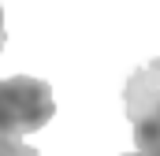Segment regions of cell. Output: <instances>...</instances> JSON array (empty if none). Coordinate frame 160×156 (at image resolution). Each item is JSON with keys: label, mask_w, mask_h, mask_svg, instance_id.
<instances>
[{"label": "cell", "mask_w": 160, "mask_h": 156, "mask_svg": "<svg viewBox=\"0 0 160 156\" xmlns=\"http://www.w3.org/2000/svg\"><path fill=\"white\" fill-rule=\"evenodd\" d=\"M52 115H56V100H52L48 82L30 75L0 78V134H8V138L34 134Z\"/></svg>", "instance_id": "1"}, {"label": "cell", "mask_w": 160, "mask_h": 156, "mask_svg": "<svg viewBox=\"0 0 160 156\" xmlns=\"http://www.w3.org/2000/svg\"><path fill=\"white\" fill-rule=\"evenodd\" d=\"M123 108L142 156H160V56L138 67L123 85Z\"/></svg>", "instance_id": "2"}, {"label": "cell", "mask_w": 160, "mask_h": 156, "mask_svg": "<svg viewBox=\"0 0 160 156\" xmlns=\"http://www.w3.org/2000/svg\"><path fill=\"white\" fill-rule=\"evenodd\" d=\"M0 156H41L34 145H22L19 138H8V134H0Z\"/></svg>", "instance_id": "3"}, {"label": "cell", "mask_w": 160, "mask_h": 156, "mask_svg": "<svg viewBox=\"0 0 160 156\" xmlns=\"http://www.w3.org/2000/svg\"><path fill=\"white\" fill-rule=\"evenodd\" d=\"M4 41H8V30H4V7H0V48H4Z\"/></svg>", "instance_id": "4"}, {"label": "cell", "mask_w": 160, "mask_h": 156, "mask_svg": "<svg viewBox=\"0 0 160 156\" xmlns=\"http://www.w3.org/2000/svg\"><path fill=\"white\" fill-rule=\"evenodd\" d=\"M123 156H142V153H123Z\"/></svg>", "instance_id": "5"}]
</instances>
